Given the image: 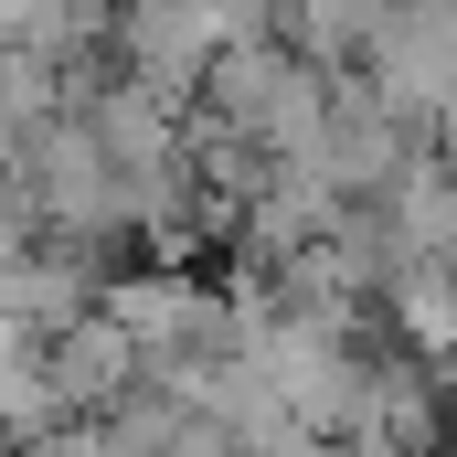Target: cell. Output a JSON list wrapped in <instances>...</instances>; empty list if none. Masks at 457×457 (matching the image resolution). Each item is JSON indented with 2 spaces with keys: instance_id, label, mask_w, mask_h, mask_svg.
<instances>
[{
  "instance_id": "obj_1",
  "label": "cell",
  "mask_w": 457,
  "mask_h": 457,
  "mask_svg": "<svg viewBox=\"0 0 457 457\" xmlns=\"http://www.w3.org/2000/svg\"><path fill=\"white\" fill-rule=\"evenodd\" d=\"M0 203L43 234V245H64V255L138 245V192H128V170L107 160V138L86 128V107H64L54 128L21 138V160L0 170Z\"/></svg>"
},
{
  "instance_id": "obj_2",
  "label": "cell",
  "mask_w": 457,
  "mask_h": 457,
  "mask_svg": "<svg viewBox=\"0 0 457 457\" xmlns=\"http://www.w3.org/2000/svg\"><path fill=\"white\" fill-rule=\"evenodd\" d=\"M234 32H245V11H224V0H138V11H117L107 54H117L128 86L192 107V96L213 86V64L234 54Z\"/></svg>"
},
{
  "instance_id": "obj_3",
  "label": "cell",
  "mask_w": 457,
  "mask_h": 457,
  "mask_svg": "<svg viewBox=\"0 0 457 457\" xmlns=\"http://www.w3.org/2000/svg\"><path fill=\"white\" fill-rule=\"evenodd\" d=\"M415 128H457V0H426V11H383V43L361 64Z\"/></svg>"
},
{
  "instance_id": "obj_4",
  "label": "cell",
  "mask_w": 457,
  "mask_h": 457,
  "mask_svg": "<svg viewBox=\"0 0 457 457\" xmlns=\"http://www.w3.org/2000/svg\"><path fill=\"white\" fill-rule=\"evenodd\" d=\"M138 383H149V361H138V341L117 330L107 309H96V320H75V330L54 341V394H64V426H96V415H117Z\"/></svg>"
},
{
  "instance_id": "obj_5",
  "label": "cell",
  "mask_w": 457,
  "mask_h": 457,
  "mask_svg": "<svg viewBox=\"0 0 457 457\" xmlns=\"http://www.w3.org/2000/svg\"><path fill=\"white\" fill-rule=\"evenodd\" d=\"M0 436H11V457H21V447H43V436H64L54 341H32V330H11V320H0Z\"/></svg>"
},
{
  "instance_id": "obj_6",
  "label": "cell",
  "mask_w": 457,
  "mask_h": 457,
  "mask_svg": "<svg viewBox=\"0 0 457 457\" xmlns=\"http://www.w3.org/2000/svg\"><path fill=\"white\" fill-rule=\"evenodd\" d=\"M383 320H394V341L415 351V361L457 372V266H404L383 287Z\"/></svg>"
},
{
  "instance_id": "obj_7",
  "label": "cell",
  "mask_w": 457,
  "mask_h": 457,
  "mask_svg": "<svg viewBox=\"0 0 457 457\" xmlns=\"http://www.w3.org/2000/svg\"><path fill=\"white\" fill-rule=\"evenodd\" d=\"M447 149H457V128H447Z\"/></svg>"
}]
</instances>
